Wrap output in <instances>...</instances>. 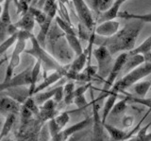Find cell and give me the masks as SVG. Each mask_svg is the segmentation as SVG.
I'll list each match as a JSON object with an SVG mask.
<instances>
[{
    "label": "cell",
    "mask_w": 151,
    "mask_h": 141,
    "mask_svg": "<svg viewBox=\"0 0 151 141\" xmlns=\"http://www.w3.org/2000/svg\"><path fill=\"white\" fill-rule=\"evenodd\" d=\"M54 101L57 102V103H59L60 102L63 100H64V92H63V86H61L60 85L59 88H58V91H57L56 93V95L54 96Z\"/></svg>",
    "instance_id": "44"
},
{
    "label": "cell",
    "mask_w": 151,
    "mask_h": 141,
    "mask_svg": "<svg viewBox=\"0 0 151 141\" xmlns=\"http://www.w3.org/2000/svg\"><path fill=\"white\" fill-rule=\"evenodd\" d=\"M118 17L129 20H140L144 23H151V12L145 13V14H135V13H130L127 12H120Z\"/></svg>",
    "instance_id": "23"
},
{
    "label": "cell",
    "mask_w": 151,
    "mask_h": 141,
    "mask_svg": "<svg viewBox=\"0 0 151 141\" xmlns=\"http://www.w3.org/2000/svg\"><path fill=\"white\" fill-rule=\"evenodd\" d=\"M150 82H151V81H150Z\"/></svg>",
    "instance_id": "54"
},
{
    "label": "cell",
    "mask_w": 151,
    "mask_h": 141,
    "mask_svg": "<svg viewBox=\"0 0 151 141\" xmlns=\"http://www.w3.org/2000/svg\"><path fill=\"white\" fill-rule=\"evenodd\" d=\"M23 105H25L28 110H30L33 113V115H35L37 116H39V114H40V106L37 104V102H36L35 98L33 96L28 98Z\"/></svg>",
    "instance_id": "34"
},
{
    "label": "cell",
    "mask_w": 151,
    "mask_h": 141,
    "mask_svg": "<svg viewBox=\"0 0 151 141\" xmlns=\"http://www.w3.org/2000/svg\"><path fill=\"white\" fill-rule=\"evenodd\" d=\"M136 141H151V133H146L144 135H135Z\"/></svg>",
    "instance_id": "45"
},
{
    "label": "cell",
    "mask_w": 151,
    "mask_h": 141,
    "mask_svg": "<svg viewBox=\"0 0 151 141\" xmlns=\"http://www.w3.org/2000/svg\"><path fill=\"white\" fill-rule=\"evenodd\" d=\"M48 131H49V134L51 137H54L57 134H59L60 132H61V129L60 127L59 126V124L57 123V121L54 119H52L49 120L48 122Z\"/></svg>",
    "instance_id": "38"
},
{
    "label": "cell",
    "mask_w": 151,
    "mask_h": 141,
    "mask_svg": "<svg viewBox=\"0 0 151 141\" xmlns=\"http://www.w3.org/2000/svg\"><path fill=\"white\" fill-rule=\"evenodd\" d=\"M20 113H21L22 125H23V127H25L26 125H27L30 122V120L32 119V116H33V113L30 110H28L25 105H22Z\"/></svg>",
    "instance_id": "35"
},
{
    "label": "cell",
    "mask_w": 151,
    "mask_h": 141,
    "mask_svg": "<svg viewBox=\"0 0 151 141\" xmlns=\"http://www.w3.org/2000/svg\"><path fill=\"white\" fill-rule=\"evenodd\" d=\"M21 103L13 100L12 98L6 96L1 98L0 103V112L1 115L7 116L9 114H18L21 111Z\"/></svg>",
    "instance_id": "12"
},
{
    "label": "cell",
    "mask_w": 151,
    "mask_h": 141,
    "mask_svg": "<svg viewBox=\"0 0 151 141\" xmlns=\"http://www.w3.org/2000/svg\"><path fill=\"white\" fill-rule=\"evenodd\" d=\"M29 11L33 16H34L36 22L39 24V26H41L42 24H44V23L46 21V18H47V15L46 13L42 10V9H39V8H35V7H32L30 6L29 7Z\"/></svg>",
    "instance_id": "32"
},
{
    "label": "cell",
    "mask_w": 151,
    "mask_h": 141,
    "mask_svg": "<svg viewBox=\"0 0 151 141\" xmlns=\"http://www.w3.org/2000/svg\"><path fill=\"white\" fill-rule=\"evenodd\" d=\"M0 2H2V3H3V2H5V0H0Z\"/></svg>",
    "instance_id": "52"
},
{
    "label": "cell",
    "mask_w": 151,
    "mask_h": 141,
    "mask_svg": "<svg viewBox=\"0 0 151 141\" xmlns=\"http://www.w3.org/2000/svg\"><path fill=\"white\" fill-rule=\"evenodd\" d=\"M127 98H129V101L136 102V103H139V104L147 106L151 110V98H139V97L136 98V97H129V96H127Z\"/></svg>",
    "instance_id": "39"
},
{
    "label": "cell",
    "mask_w": 151,
    "mask_h": 141,
    "mask_svg": "<svg viewBox=\"0 0 151 141\" xmlns=\"http://www.w3.org/2000/svg\"><path fill=\"white\" fill-rule=\"evenodd\" d=\"M127 58H129V52H122L116 58L110 74H109V76L105 80V82H104V86L102 88V94L96 98L97 101H100L101 98L109 96L111 88L113 87L114 83L116 82L115 81H116L117 77L119 76V74L122 72L123 68H124V65L127 62Z\"/></svg>",
    "instance_id": "4"
},
{
    "label": "cell",
    "mask_w": 151,
    "mask_h": 141,
    "mask_svg": "<svg viewBox=\"0 0 151 141\" xmlns=\"http://www.w3.org/2000/svg\"><path fill=\"white\" fill-rule=\"evenodd\" d=\"M30 42H31V48L29 49L26 50L25 52L33 56L36 60L40 61L42 63L45 69V77L46 76V72L50 71V70L63 72L65 77L66 72H67V70H68L67 67H63L53 56H51L48 52H46L44 46H41L39 42H38L36 36L33 35L30 39Z\"/></svg>",
    "instance_id": "2"
},
{
    "label": "cell",
    "mask_w": 151,
    "mask_h": 141,
    "mask_svg": "<svg viewBox=\"0 0 151 141\" xmlns=\"http://www.w3.org/2000/svg\"><path fill=\"white\" fill-rule=\"evenodd\" d=\"M145 116L144 117V119H142L141 122L145 119ZM141 122L136 126V128H134L133 130H131L130 132H125L123 130H120V129H118V128H116V127L112 126L111 124L106 123V122L104 123V127H105V130L108 132V134H110L112 141H127V139L133 137L134 134L138 133V131L140 130Z\"/></svg>",
    "instance_id": "9"
},
{
    "label": "cell",
    "mask_w": 151,
    "mask_h": 141,
    "mask_svg": "<svg viewBox=\"0 0 151 141\" xmlns=\"http://www.w3.org/2000/svg\"><path fill=\"white\" fill-rule=\"evenodd\" d=\"M12 1V0H5L4 2L1 18H0V38H1V42L6 39L5 36H9L7 32V27L11 24H12L11 14H9V6H11Z\"/></svg>",
    "instance_id": "13"
},
{
    "label": "cell",
    "mask_w": 151,
    "mask_h": 141,
    "mask_svg": "<svg viewBox=\"0 0 151 141\" xmlns=\"http://www.w3.org/2000/svg\"><path fill=\"white\" fill-rule=\"evenodd\" d=\"M6 91H7V93H6L7 96L12 98L13 100L20 102L21 104H24L27 98L31 97L30 92H29V88H27V86L8 88V89H6Z\"/></svg>",
    "instance_id": "16"
},
{
    "label": "cell",
    "mask_w": 151,
    "mask_h": 141,
    "mask_svg": "<svg viewBox=\"0 0 151 141\" xmlns=\"http://www.w3.org/2000/svg\"><path fill=\"white\" fill-rule=\"evenodd\" d=\"M72 2L80 20V23H82L90 31H94L96 24H94L93 13L91 12V9L88 7L86 2H85V0H72Z\"/></svg>",
    "instance_id": "7"
},
{
    "label": "cell",
    "mask_w": 151,
    "mask_h": 141,
    "mask_svg": "<svg viewBox=\"0 0 151 141\" xmlns=\"http://www.w3.org/2000/svg\"><path fill=\"white\" fill-rule=\"evenodd\" d=\"M16 120V114H9L6 116V119L2 127V131H1V135H0V138L3 139L9 134V132L12 129V127L14 125V122Z\"/></svg>",
    "instance_id": "27"
},
{
    "label": "cell",
    "mask_w": 151,
    "mask_h": 141,
    "mask_svg": "<svg viewBox=\"0 0 151 141\" xmlns=\"http://www.w3.org/2000/svg\"><path fill=\"white\" fill-rule=\"evenodd\" d=\"M151 74V63H144L143 64L139 65L138 67L134 68L129 73H127L124 77L120 79L119 81H117L114 85H113V89H115L118 92H123L125 89L132 86L133 84L140 82L141 80L144 78L147 77L148 75Z\"/></svg>",
    "instance_id": "3"
},
{
    "label": "cell",
    "mask_w": 151,
    "mask_h": 141,
    "mask_svg": "<svg viewBox=\"0 0 151 141\" xmlns=\"http://www.w3.org/2000/svg\"><path fill=\"white\" fill-rule=\"evenodd\" d=\"M55 119L57 121V123L59 124V126L60 127V129L63 130L64 127L67 125V123L70 120V116H69V113L68 112H63L59 114L55 117Z\"/></svg>",
    "instance_id": "36"
},
{
    "label": "cell",
    "mask_w": 151,
    "mask_h": 141,
    "mask_svg": "<svg viewBox=\"0 0 151 141\" xmlns=\"http://www.w3.org/2000/svg\"><path fill=\"white\" fill-rule=\"evenodd\" d=\"M58 87H55L53 89H51V90L49 91H45V92H40V93H38V94H35L34 96V98H35V101L37 102V104L41 106L42 105L45 101H49L51 100L52 98H54V96L56 95V93L57 91H58Z\"/></svg>",
    "instance_id": "25"
},
{
    "label": "cell",
    "mask_w": 151,
    "mask_h": 141,
    "mask_svg": "<svg viewBox=\"0 0 151 141\" xmlns=\"http://www.w3.org/2000/svg\"><path fill=\"white\" fill-rule=\"evenodd\" d=\"M27 141H39V140H38L37 136H34V135H33V136H31V137L28 138Z\"/></svg>",
    "instance_id": "48"
},
{
    "label": "cell",
    "mask_w": 151,
    "mask_h": 141,
    "mask_svg": "<svg viewBox=\"0 0 151 141\" xmlns=\"http://www.w3.org/2000/svg\"><path fill=\"white\" fill-rule=\"evenodd\" d=\"M92 106H93V139L92 141H105V127L102 121V116L99 115L98 101L93 98L92 91Z\"/></svg>",
    "instance_id": "6"
},
{
    "label": "cell",
    "mask_w": 151,
    "mask_h": 141,
    "mask_svg": "<svg viewBox=\"0 0 151 141\" xmlns=\"http://www.w3.org/2000/svg\"><path fill=\"white\" fill-rule=\"evenodd\" d=\"M80 137H79V135H77V136H75V137H71L68 141H77V140H78Z\"/></svg>",
    "instance_id": "49"
},
{
    "label": "cell",
    "mask_w": 151,
    "mask_h": 141,
    "mask_svg": "<svg viewBox=\"0 0 151 141\" xmlns=\"http://www.w3.org/2000/svg\"><path fill=\"white\" fill-rule=\"evenodd\" d=\"M120 30V24L119 22L115 20H107L101 22L100 25L96 27L94 32L98 36L102 37H111L113 36Z\"/></svg>",
    "instance_id": "10"
},
{
    "label": "cell",
    "mask_w": 151,
    "mask_h": 141,
    "mask_svg": "<svg viewBox=\"0 0 151 141\" xmlns=\"http://www.w3.org/2000/svg\"><path fill=\"white\" fill-rule=\"evenodd\" d=\"M42 64L40 61L36 60V62L34 65L32 67V71H31V83L29 86V92H30V96H33V92H34L35 88L37 86V82H38V79H39V75L41 72Z\"/></svg>",
    "instance_id": "22"
},
{
    "label": "cell",
    "mask_w": 151,
    "mask_h": 141,
    "mask_svg": "<svg viewBox=\"0 0 151 141\" xmlns=\"http://www.w3.org/2000/svg\"><path fill=\"white\" fill-rule=\"evenodd\" d=\"M35 23H36V20H35L34 16H33L32 13L28 11L26 14L21 16L20 19L15 23V26L18 27L19 30L32 32L33 29H34Z\"/></svg>",
    "instance_id": "18"
},
{
    "label": "cell",
    "mask_w": 151,
    "mask_h": 141,
    "mask_svg": "<svg viewBox=\"0 0 151 141\" xmlns=\"http://www.w3.org/2000/svg\"><path fill=\"white\" fill-rule=\"evenodd\" d=\"M56 107H57V102L54 100H49L45 101L42 105H41L40 109L45 111H56Z\"/></svg>",
    "instance_id": "41"
},
{
    "label": "cell",
    "mask_w": 151,
    "mask_h": 141,
    "mask_svg": "<svg viewBox=\"0 0 151 141\" xmlns=\"http://www.w3.org/2000/svg\"><path fill=\"white\" fill-rule=\"evenodd\" d=\"M90 88H92V82H87L86 84H83V85L78 87L75 90V98L78 97V96L84 95V94L86 93Z\"/></svg>",
    "instance_id": "42"
},
{
    "label": "cell",
    "mask_w": 151,
    "mask_h": 141,
    "mask_svg": "<svg viewBox=\"0 0 151 141\" xmlns=\"http://www.w3.org/2000/svg\"><path fill=\"white\" fill-rule=\"evenodd\" d=\"M93 46V41L91 39H89L88 48L86 49H84V51L80 55L76 56V59L73 61V63L71 64V65L69 67V70H71V71H73V72H77V73H79L82 71L85 67V65L87 64V61H88L89 57H90Z\"/></svg>",
    "instance_id": "11"
},
{
    "label": "cell",
    "mask_w": 151,
    "mask_h": 141,
    "mask_svg": "<svg viewBox=\"0 0 151 141\" xmlns=\"http://www.w3.org/2000/svg\"><path fill=\"white\" fill-rule=\"evenodd\" d=\"M151 87V82L150 81H143V82H138L135 83L134 85V92L136 93V95L139 98H145L146 96V94L149 91V89Z\"/></svg>",
    "instance_id": "29"
},
{
    "label": "cell",
    "mask_w": 151,
    "mask_h": 141,
    "mask_svg": "<svg viewBox=\"0 0 151 141\" xmlns=\"http://www.w3.org/2000/svg\"><path fill=\"white\" fill-rule=\"evenodd\" d=\"M75 83L73 82H68L63 86L64 92V102L66 105H69L71 103H74L75 101Z\"/></svg>",
    "instance_id": "26"
},
{
    "label": "cell",
    "mask_w": 151,
    "mask_h": 141,
    "mask_svg": "<svg viewBox=\"0 0 151 141\" xmlns=\"http://www.w3.org/2000/svg\"><path fill=\"white\" fill-rule=\"evenodd\" d=\"M74 103L78 109H85V108H87L88 105H89V102L87 101L86 98H85L84 95H81V96H78L75 98V101H74Z\"/></svg>",
    "instance_id": "40"
},
{
    "label": "cell",
    "mask_w": 151,
    "mask_h": 141,
    "mask_svg": "<svg viewBox=\"0 0 151 141\" xmlns=\"http://www.w3.org/2000/svg\"><path fill=\"white\" fill-rule=\"evenodd\" d=\"M44 78H45L44 81H42L41 83L37 84L35 90H34V92H33V96H34L35 94H38V93L45 90L46 88L51 86L52 84L58 82L61 78H64V74L60 71H53L51 74H49L48 76L46 75V76Z\"/></svg>",
    "instance_id": "15"
},
{
    "label": "cell",
    "mask_w": 151,
    "mask_h": 141,
    "mask_svg": "<svg viewBox=\"0 0 151 141\" xmlns=\"http://www.w3.org/2000/svg\"><path fill=\"white\" fill-rule=\"evenodd\" d=\"M93 54L98 64L97 75L100 77V79L106 80L113 67L112 54L110 52V50H109L106 46H98L97 48L94 49Z\"/></svg>",
    "instance_id": "5"
},
{
    "label": "cell",
    "mask_w": 151,
    "mask_h": 141,
    "mask_svg": "<svg viewBox=\"0 0 151 141\" xmlns=\"http://www.w3.org/2000/svg\"><path fill=\"white\" fill-rule=\"evenodd\" d=\"M133 123V116H127L124 117V119H123V124H124L125 127H130Z\"/></svg>",
    "instance_id": "46"
},
{
    "label": "cell",
    "mask_w": 151,
    "mask_h": 141,
    "mask_svg": "<svg viewBox=\"0 0 151 141\" xmlns=\"http://www.w3.org/2000/svg\"><path fill=\"white\" fill-rule=\"evenodd\" d=\"M92 121H93V117L92 119L91 117H87V119H85L84 120L78 122L77 124H74L72 126L68 127V128H66L65 130L61 131L60 133L61 139H63V141H67L72 135L76 134L77 133H78V132L85 129L87 126H89L91 124Z\"/></svg>",
    "instance_id": "14"
},
{
    "label": "cell",
    "mask_w": 151,
    "mask_h": 141,
    "mask_svg": "<svg viewBox=\"0 0 151 141\" xmlns=\"http://www.w3.org/2000/svg\"><path fill=\"white\" fill-rule=\"evenodd\" d=\"M59 3V10H58V13H59V16L60 18H63V20H65L66 22H68L69 24L72 25V22L70 20V17H69V13H68V10L66 8V4L58 1Z\"/></svg>",
    "instance_id": "37"
},
{
    "label": "cell",
    "mask_w": 151,
    "mask_h": 141,
    "mask_svg": "<svg viewBox=\"0 0 151 141\" xmlns=\"http://www.w3.org/2000/svg\"><path fill=\"white\" fill-rule=\"evenodd\" d=\"M151 50V35H149L143 43L140 46H135V48L130 50L129 54V55H145L147 54L149 51Z\"/></svg>",
    "instance_id": "24"
},
{
    "label": "cell",
    "mask_w": 151,
    "mask_h": 141,
    "mask_svg": "<svg viewBox=\"0 0 151 141\" xmlns=\"http://www.w3.org/2000/svg\"><path fill=\"white\" fill-rule=\"evenodd\" d=\"M144 56H145V60L146 63H151V50L147 54H145Z\"/></svg>",
    "instance_id": "47"
},
{
    "label": "cell",
    "mask_w": 151,
    "mask_h": 141,
    "mask_svg": "<svg viewBox=\"0 0 151 141\" xmlns=\"http://www.w3.org/2000/svg\"><path fill=\"white\" fill-rule=\"evenodd\" d=\"M56 24L60 29L61 30V31L63 32V34H77L76 33V30L74 29L73 25L69 24L68 22H66L65 20H63V18H60V16H56L55 18Z\"/></svg>",
    "instance_id": "30"
},
{
    "label": "cell",
    "mask_w": 151,
    "mask_h": 141,
    "mask_svg": "<svg viewBox=\"0 0 151 141\" xmlns=\"http://www.w3.org/2000/svg\"><path fill=\"white\" fill-rule=\"evenodd\" d=\"M144 24L143 21L132 20V22L126 25L113 36L102 37L96 35V32L93 31L90 39L93 41V45L106 46L112 55L121 51L129 52L135 48L137 38L144 27Z\"/></svg>",
    "instance_id": "1"
},
{
    "label": "cell",
    "mask_w": 151,
    "mask_h": 141,
    "mask_svg": "<svg viewBox=\"0 0 151 141\" xmlns=\"http://www.w3.org/2000/svg\"><path fill=\"white\" fill-rule=\"evenodd\" d=\"M31 71L32 67H27L23 72L19 73L9 80L8 82L1 83V91H5L8 88L19 87V86H30L31 83Z\"/></svg>",
    "instance_id": "8"
},
{
    "label": "cell",
    "mask_w": 151,
    "mask_h": 141,
    "mask_svg": "<svg viewBox=\"0 0 151 141\" xmlns=\"http://www.w3.org/2000/svg\"><path fill=\"white\" fill-rule=\"evenodd\" d=\"M1 141H14V140L9 139V138H3V139H1Z\"/></svg>",
    "instance_id": "51"
},
{
    "label": "cell",
    "mask_w": 151,
    "mask_h": 141,
    "mask_svg": "<svg viewBox=\"0 0 151 141\" xmlns=\"http://www.w3.org/2000/svg\"><path fill=\"white\" fill-rule=\"evenodd\" d=\"M33 36L32 32L27 31V30H20L18 31V40H30L31 37Z\"/></svg>",
    "instance_id": "43"
},
{
    "label": "cell",
    "mask_w": 151,
    "mask_h": 141,
    "mask_svg": "<svg viewBox=\"0 0 151 141\" xmlns=\"http://www.w3.org/2000/svg\"><path fill=\"white\" fill-rule=\"evenodd\" d=\"M17 40H18V32L11 36H8L3 42H1V45H0V54L3 55L12 45L16 44Z\"/></svg>",
    "instance_id": "31"
},
{
    "label": "cell",
    "mask_w": 151,
    "mask_h": 141,
    "mask_svg": "<svg viewBox=\"0 0 151 141\" xmlns=\"http://www.w3.org/2000/svg\"><path fill=\"white\" fill-rule=\"evenodd\" d=\"M64 36L69 46L72 48L76 56H78L83 52L84 49L82 48L81 44H80L79 38L77 36V34H65Z\"/></svg>",
    "instance_id": "21"
},
{
    "label": "cell",
    "mask_w": 151,
    "mask_h": 141,
    "mask_svg": "<svg viewBox=\"0 0 151 141\" xmlns=\"http://www.w3.org/2000/svg\"><path fill=\"white\" fill-rule=\"evenodd\" d=\"M145 63V56L144 55H129V58H127V62L124 65V68H123L122 71H126L127 73H129L131 70H133L134 68L138 67L139 65L143 64Z\"/></svg>",
    "instance_id": "20"
},
{
    "label": "cell",
    "mask_w": 151,
    "mask_h": 141,
    "mask_svg": "<svg viewBox=\"0 0 151 141\" xmlns=\"http://www.w3.org/2000/svg\"><path fill=\"white\" fill-rule=\"evenodd\" d=\"M113 0H93V8L98 12H108L113 5Z\"/></svg>",
    "instance_id": "28"
},
{
    "label": "cell",
    "mask_w": 151,
    "mask_h": 141,
    "mask_svg": "<svg viewBox=\"0 0 151 141\" xmlns=\"http://www.w3.org/2000/svg\"><path fill=\"white\" fill-rule=\"evenodd\" d=\"M58 1H60V2H63V3L66 4V5H67V4H69V1H68V0H58Z\"/></svg>",
    "instance_id": "50"
},
{
    "label": "cell",
    "mask_w": 151,
    "mask_h": 141,
    "mask_svg": "<svg viewBox=\"0 0 151 141\" xmlns=\"http://www.w3.org/2000/svg\"><path fill=\"white\" fill-rule=\"evenodd\" d=\"M27 1H28V3H30V2L32 1V0H27Z\"/></svg>",
    "instance_id": "53"
},
{
    "label": "cell",
    "mask_w": 151,
    "mask_h": 141,
    "mask_svg": "<svg viewBox=\"0 0 151 141\" xmlns=\"http://www.w3.org/2000/svg\"><path fill=\"white\" fill-rule=\"evenodd\" d=\"M127 1V0H115L110 10L104 13H101V17L99 19V22L101 23L107 20H114L116 17H118V14L120 12V9L123 6V4Z\"/></svg>",
    "instance_id": "19"
},
{
    "label": "cell",
    "mask_w": 151,
    "mask_h": 141,
    "mask_svg": "<svg viewBox=\"0 0 151 141\" xmlns=\"http://www.w3.org/2000/svg\"><path fill=\"white\" fill-rule=\"evenodd\" d=\"M127 101H129V98L127 97L125 98H123V100H121L120 101L116 102L112 108L111 114L113 116H118V115L122 114V113H124V111L127 107Z\"/></svg>",
    "instance_id": "33"
},
{
    "label": "cell",
    "mask_w": 151,
    "mask_h": 141,
    "mask_svg": "<svg viewBox=\"0 0 151 141\" xmlns=\"http://www.w3.org/2000/svg\"><path fill=\"white\" fill-rule=\"evenodd\" d=\"M118 94H119V92L116 91L115 89L111 88L110 94H109V96L107 97V101H105V104H104L103 112H102V115H101L103 123H105L107 117L111 113L112 108H113V106H114L115 103H116Z\"/></svg>",
    "instance_id": "17"
}]
</instances>
